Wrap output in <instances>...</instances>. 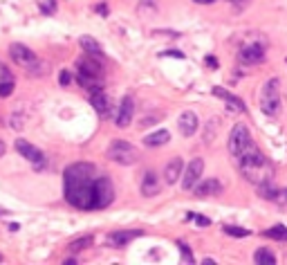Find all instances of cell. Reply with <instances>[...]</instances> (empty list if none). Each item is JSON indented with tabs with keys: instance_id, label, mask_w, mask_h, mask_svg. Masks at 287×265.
<instances>
[{
	"instance_id": "ac0fdd59",
	"label": "cell",
	"mask_w": 287,
	"mask_h": 265,
	"mask_svg": "<svg viewBox=\"0 0 287 265\" xmlns=\"http://www.w3.org/2000/svg\"><path fill=\"white\" fill-rule=\"evenodd\" d=\"M142 229H128V232H114L108 236V243L112 245V248H121V245H128L132 238H139L142 236Z\"/></svg>"
},
{
	"instance_id": "6da1fadb",
	"label": "cell",
	"mask_w": 287,
	"mask_h": 265,
	"mask_svg": "<svg viewBox=\"0 0 287 265\" xmlns=\"http://www.w3.org/2000/svg\"><path fill=\"white\" fill-rule=\"evenodd\" d=\"M94 178H97V166L90 162H76L68 166L63 175L65 200L72 207L90 211L94 202Z\"/></svg>"
},
{
	"instance_id": "5bb4252c",
	"label": "cell",
	"mask_w": 287,
	"mask_h": 265,
	"mask_svg": "<svg viewBox=\"0 0 287 265\" xmlns=\"http://www.w3.org/2000/svg\"><path fill=\"white\" fill-rule=\"evenodd\" d=\"M160 180H157V173L152 169H148L144 173V180H142V196H146V198H152V196L160 193Z\"/></svg>"
},
{
	"instance_id": "52a82bcc",
	"label": "cell",
	"mask_w": 287,
	"mask_h": 265,
	"mask_svg": "<svg viewBox=\"0 0 287 265\" xmlns=\"http://www.w3.org/2000/svg\"><path fill=\"white\" fill-rule=\"evenodd\" d=\"M16 151L21 153L23 157H27L29 162L34 164V169L36 171H41L43 166H45V155L36 149L34 144H29V142H25V139H16Z\"/></svg>"
},
{
	"instance_id": "ffe728a7",
	"label": "cell",
	"mask_w": 287,
	"mask_h": 265,
	"mask_svg": "<svg viewBox=\"0 0 287 265\" xmlns=\"http://www.w3.org/2000/svg\"><path fill=\"white\" fill-rule=\"evenodd\" d=\"M213 95L220 97L222 101H227L231 108H236V110H238V113H245V110H247V108H245V103H242L240 99H238V97L231 95V92H227L224 88H213Z\"/></svg>"
},
{
	"instance_id": "5b68a950",
	"label": "cell",
	"mask_w": 287,
	"mask_h": 265,
	"mask_svg": "<svg viewBox=\"0 0 287 265\" xmlns=\"http://www.w3.org/2000/svg\"><path fill=\"white\" fill-rule=\"evenodd\" d=\"M260 108L265 115H278L280 110V97H278V79H272V81L265 83L262 88V95H260Z\"/></svg>"
},
{
	"instance_id": "d4e9b609",
	"label": "cell",
	"mask_w": 287,
	"mask_h": 265,
	"mask_svg": "<svg viewBox=\"0 0 287 265\" xmlns=\"http://www.w3.org/2000/svg\"><path fill=\"white\" fill-rule=\"evenodd\" d=\"M79 83H81L85 90H90V92L101 88V79H97V77H88V75H81V72H79Z\"/></svg>"
},
{
	"instance_id": "d6986e66",
	"label": "cell",
	"mask_w": 287,
	"mask_h": 265,
	"mask_svg": "<svg viewBox=\"0 0 287 265\" xmlns=\"http://www.w3.org/2000/svg\"><path fill=\"white\" fill-rule=\"evenodd\" d=\"M191 191L195 196H200V198H204V196H216V193H220V182L218 180H204V182L195 184Z\"/></svg>"
},
{
	"instance_id": "cb8c5ba5",
	"label": "cell",
	"mask_w": 287,
	"mask_h": 265,
	"mask_svg": "<svg viewBox=\"0 0 287 265\" xmlns=\"http://www.w3.org/2000/svg\"><path fill=\"white\" fill-rule=\"evenodd\" d=\"M265 236L272 238V240H278V243H287V227L285 225H274L265 232Z\"/></svg>"
},
{
	"instance_id": "f546056e",
	"label": "cell",
	"mask_w": 287,
	"mask_h": 265,
	"mask_svg": "<svg viewBox=\"0 0 287 265\" xmlns=\"http://www.w3.org/2000/svg\"><path fill=\"white\" fill-rule=\"evenodd\" d=\"M41 11L43 14H54L56 11V0H41Z\"/></svg>"
},
{
	"instance_id": "4dcf8cb0",
	"label": "cell",
	"mask_w": 287,
	"mask_h": 265,
	"mask_svg": "<svg viewBox=\"0 0 287 265\" xmlns=\"http://www.w3.org/2000/svg\"><path fill=\"white\" fill-rule=\"evenodd\" d=\"M188 218L195 220V225H200V227H209L211 225V220L206 218V216H200V214H188Z\"/></svg>"
},
{
	"instance_id": "e575fe53",
	"label": "cell",
	"mask_w": 287,
	"mask_h": 265,
	"mask_svg": "<svg viewBox=\"0 0 287 265\" xmlns=\"http://www.w3.org/2000/svg\"><path fill=\"white\" fill-rule=\"evenodd\" d=\"M204 61H206V65H209V67H218V65H220V63H218V59H216V57H206Z\"/></svg>"
},
{
	"instance_id": "8fae6325",
	"label": "cell",
	"mask_w": 287,
	"mask_h": 265,
	"mask_svg": "<svg viewBox=\"0 0 287 265\" xmlns=\"http://www.w3.org/2000/svg\"><path fill=\"white\" fill-rule=\"evenodd\" d=\"M262 59H265V47L260 43H249L240 50V61L245 65H258L262 63Z\"/></svg>"
},
{
	"instance_id": "3957f363",
	"label": "cell",
	"mask_w": 287,
	"mask_h": 265,
	"mask_svg": "<svg viewBox=\"0 0 287 265\" xmlns=\"http://www.w3.org/2000/svg\"><path fill=\"white\" fill-rule=\"evenodd\" d=\"M106 155H108V160H112V162H117L121 166H130L139 160L137 149L130 144V142H124V139H114L112 144L108 146Z\"/></svg>"
},
{
	"instance_id": "9c48e42d",
	"label": "cell",
	"mask_w": 287,
	"mask_h": 265,
	"mask_svg": "<svg viewBox=\"0 0 287 265\" xmlns=\"http://www.w3.org/2000/svg\"><path fill=\"white\" fill-rule=\"evenodd\" d=\"M9 57H11V61L14 63H18V65H23V67H32L36 61V54L29 50L27 45H23V43H14V45L9 47Z\"/></svg>"
},
{
	"instance_id": "74e56055",
	"label": "cell",
	"mask_w": 287,
	"mask_h": 265,
	"mask_svg": "<svg viewBox=\"0 0 287 265\" xmlns=\"http://www.w3.org/2000/svg\"><path fill=\"white\" fill-rule=\"evenodd\" d=\"M195 3H200V5H211L213 0H195Z\"/></svg>"
},
{
	"instance_id": "2e32d148",
	"label": "cell",
	"mask_w": 287,
	"mask_h": 265,
	"mask_svg": "<svg viewBox=\"0 0 287 265\" xmlns=\"http://www.w3.org/2000/svg\"><path fill=\"white\" fill-rule=\"evenodd\" d=\"M182 171H184V162H182V157H173L166 166H164V180H166V184L178 182Z\"/></svg>"
},
{
	"instance_id": "ba28073f",
	"label": "cell",
	"mask_w": 287,
	"mask_h": 265,
	"mask_svg": "<svg viewBox=\"0 0 287 265\" xmlns=\"http://www.w3.org/2000/svg\"><path fill=\"white\" fill-rule=\"evenodd\" d=\"M202 171H204V160L202 157H195L191 160V164L184 169V180H182V189L184 191H191L198 180L202 178Z\"/></svg>"
},
{
	"instance_id": "4316f807",
	"label": "cell",
	"mask_w": 287,
	"mask_h": 265,
	"mask_svg": "<svg viewBox=\"0 0 287 265\" xmlns=\"http://www.w3.org/2000/svg\"><path fill=\"white\" fill-rule=\"evenodd\" d=\"M11 92H14V77L5 79V81L0 83V97H9Z\"/></svg>"
},
{
	"instance_id": "7c38bea8",
	"label": "cell",
	"mask_w": 287,
	"mask_h": 265,
	"mask_svg": "<svg viewBox=\"0 0 287 265\" xmlns=\"http://www.w3.org/2000/svg\"><path fill=\"white\" fill-rule=\"evenodd\" d=\"M132 113H135V101H132V97H124V101H121V106H119V113H117V117H114L117 126L119 128L130 126Z\"/></svg>"
},
{
	"instance_id": "484cf974",
	"label": "cell",
	"mask_w": 287,
	"mask_h": 265,
	"mask_svg": "<svg viewBox=\"0 0 287 265\" xmlns=\"http://www.w3.org/2000/svg\"><path fill=\"white\" fill-rule=\"evenodd\" d=\"M92 245V236H83V238H76L74 243H70V252H81L85 248Z\"/></svg>"
},
{
	"instance_id": "f1b7e54d",
	"label": "cell",
	"mask_w": 287,
	"mask_h": 265,
	"mask_svg": "<svg viewBox=\"0 0 287 265\" xmlns=\"http://www.w3.org/2000/svg\"><path fill=\"white\" fill-rule=\"evenodd\" d=\"M178 248H180V252H182V256H184V263H193V261H195L193 254H191V250L186 248L184 240H178Z\"/></svg>"
},
{
	"instance_id": "603a6c76",
	"label": "cell",
	"mask_w": 287,
	"mask_h": 265,
	"mask_svg": "<svg viewBox=\"0 0 287 265\" xmlns=\"http://www.w3.org/2000/svg\"><path fill=\"white\" fill-rule=\"evenodd\" d=\"M254 261L256 265H276V256H274L270 248H258L254 254Z\"/></svg>"
},
{
	"instance_id": "9a60e30c",
	"label": "cell",
	"mask_w": 287,
	"mask_h": 265,
	"mask_svg": "<svg viewBox=\"0 0 287 265\" xmlns=\"http://www.w3.org/2000/svg\"><path fill=\"white\" fill-rule=\"evenodd\" d=\"M90 103H92V108H94L101 117H108V113H110V99H108V95H106V92H103L101 88L90 92Z\"/></svg>"
},
{
	"instance_id": "83f0119b",
	"label": "cell",
	"mask_w": 287,
	"mask_h": 265,
	"mask_svg": "<svg viewBox=\"0 0 287 265\" xmlns=\"http://www.w3.org/2000/svg\"><path fill=\"white\" fill-rule=\"evenodd\" d=\"M224 234H229V236H249L247 229H242V227H234V225H224Z\"/></svg>"
},
{
	"instance_id": "d6a6232c",
	"label": "cell",
	"mask_w": 287,
	"mask_h": 265,
	"mask_svg": "<svg viewBox=\"0 0 287 265\" xmlns=\"http://www.w3.org/2000/svg\"><path fill=\"white\" fill-rule=\"evenodd\" d=\"M59 83L61 85H68L70 83V72H65V70L61 72V75H59Z\"/></svg>"
},
{
	"instance_id": "7402d4cb",
	"label": "cell",
	"mask_w": 287,
	"mask_h": 265,
	"mask_svg": "<svg viewBox=\"0 0 287 265\" xmlns=\"http://www.w3.org/2000/svg\"><path fill=\"white\" fill-rule=\"evenodd\" d=\"M81 47L85 52L90 54V57H103V50H101V45L97 43V39H92V36H81Z\"/></svg>"
},
{
	"instance_id": "1f68e13d",
	"label": "cell",
	"mask_w": 287,
	"mask_h": 265,
	"mask_svg": "<svg viewBox=\"0 0 287 265\" xmlns=\"http://www.w3.org/2000/svg\"><path fill=\"white\" fill-rule=\"evenodd\" d=\"M5 79H11V72H9V70H7V67H5L3 63H0V83H3Z\"/></svg>"
},
{
	"instance_id": "f35d334b",
	"label": "cell",
	"mask_w": 287,
	"mask_h": 265,
	"mask_svg": "<svg viewBox=\"0 0 287 265\" xmlns=\"http://www.w3.org/2000/svg\"><path fill=\"white\" fill-rule=\"evenodd\" d=\"M0 263H3V256H0Z\"/></svg>"
},
{
	"instance_id": "277c9868",
	"label": "cell",
	"mask_w": 287,
	"mask_h": 265,
	"mask_svg": "<svg viewBox=\"0 0 287 265\" xmlns=\"http://www.w3.org/2000/svg\"><path fill=\"white\" fill-rule=\"evenodd\" d=\"M252 146H254L252 144V135H249L245 124H236L234 128H231V133H229V153L236 160L240 157L247 149H252Z\"/></svg>"
},
{
	"instance_id": "30bf717a",
	"label": "cell",
	"mask_w": 287,
	"mask_h": 265,
	"mask_svg": "<svg viewBox=\"0 0 287 265\" xmlns=\"http://www.w3.org/2000/svg\"><path fill=\"white\" fill-rule=\"evenodd\" d=\"M258 196L265 200H272L274 205H287V189L285 187H274L270 182L258 184Z\"/></svg>"
},
{
	"instance_id": "8d00e7d4",
	"label": "cell",
	"mask_w": 287,
	"mask_h": 265,
	"mask_svg": "<svg viewBox=\"0 0 287 265\" xmlns=\"http://www.w3.org/2000/svg\"><path fill=\"white\" fill-rule=\"evenodd\" d=\"M5 155V142H0V157Z\"/></svg>"
},
{
	"instance_id": "8992f818",
	"label": "cell",
	"mask_w": 287,
	"mask_h": 265,
	"mask_svg": "<svg viewBox=\"0 0 287 265\" xmlns=\"http://www.w3.org/2000/svg\"><path fill=\"white\" fill-rule=\"evenodd\" d=\"M114 200V189L108 178H94V202L92 209H106Z\"/></svg>"
},
{
	"instance_id": "e0dca14e",
	"label": "cell",
	"mask_w": 287,
	"mask_h": 265,
	"mask_svg": "<svg viewBox=\"0 0 287 265\" xmlns=\"http://www.w3.org/2000/svg\"><path fill=\"white\" fill-rule=\"evenodd\" d=\"M79 72L81 75H88V77H97V79H101L103 77V65L99 63V61H94V59H79Z\"/></svg>"
},
{
	"instance_id": "d590c367",
	"label": "cell",
	"mask_w": 287,
	"mask_h": 265,
	"mask_svg": "<svg viewBox=\"0 0 287 265\" xmlns=\"http://www.w3.org/2000/svg\"><path fill=\"white\" fill-rule=\"evenodd\" d=\"M97 11H99L101 16H108V5H97Z\"/></svg>"
},
{
	"instance_id": "44dd1931",
	"label": "cell",
	"mask_w": 287,
	"mask_h": 265,
	"mask_svg": "<svg viewBox=\"0 0 287 265\" xmlns=\"http://www.w3.org/2000/svg\"><path fill=\"white\" fill-rule=\"evenodd\" d=\"M168 139H170V133L168 131H155V133H148L144 137V144L146 146H164V144H168Z\"/></svg>"
},
{
	"instance_id": "7a4b0ae2",
	"label": "cell",
	"mask_w": 287,
	"mask_h": 265,
	"mask_svg": "<svg viewBox=\"0 0 287 265\" xmlns=\"http://www.w3.org/2000/svg\"><path fill=\"white\" fill-rule=\"evenodd\" d=\"M238 162H240V173H242V178H245L247 182L256 184V187H258V184L270 182L272 178H274L272 164L267 162V157L262 155V153L256 149V146L247 149L240 157H238Z\"/></svg>"
},
{
	"instance_id": "4fadbf2b",
	"label": "cell",
	"mask_w": 287,
	"mask_h": 265,
	"mask_svg": "<svg viewBox=\"0 0 287 265\" xmlns=\"http://www.w3.org/2000/svg\"><path fill=\"white\" fill-rule=\"evenodd\" d=\"M178 126H180V133L184 135V137H191V135H195V131H198V115L191 113V110L182 113L178 119Z\"/></svg>"
},
{
	"instance_id": "836d02e7",
	"label": "cell",
	"mask_w": 287,
	"mask_h": 265,
	"mask_svg": "<svg viewBox=\"0 0 287 265\" xmlns=\"http://www.w3.org/2000/svg\"><path fill=\"white\" fill-rule=\"evenodd\" d=\"M164 57H175V59H184V54L178 52V50H168V52H164Z\"/></svg>"
}]
</instances>
